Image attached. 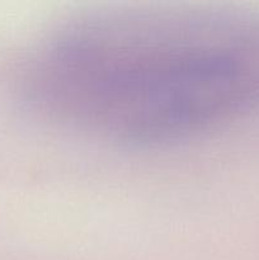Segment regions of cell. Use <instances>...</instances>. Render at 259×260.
Wrapping results in <instances>:
<instances>
[{"label":"cell","mask_w":259,"mask_h":260,"mask_svg":"<svg viewBox=\"0 0 259 260\" xmlns=\"http://www.w3.org/2000/svg\"><path fill=\"white\" fill-rule=\"evenodd\" d=\"M27 94L45 117L98 139L180 141L259 107V18L207 9L91 15L43 42Z\"/></svg>","instance_id":"1"}]
</instances>
